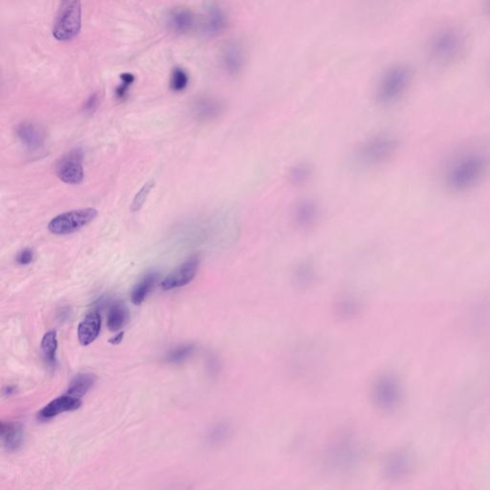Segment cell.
I'll use <instances>...</instances> for the list:
<instances>
[{
  "instance_id": "cell-31",
  "label": "cell",
  "mask_w": 490,
  "mask_h": 490,
  "mask_svg": "<svg viewBox=\"0 0 490 490\" xmlns=\"http://www.w3.org/2000/svg\"><path fill=\"white\" fill-rule=\"evenodd\" d=\"M154 187V180H149L148 182L145 183L143 187L140 189L139 192L135 195L134 201H132V212L139 211L140 209L143 206L145 201H146L147 197L151 193V189Z\"/></svg>"
},
{
  "instance_id": "cell-36",
  "label": "cell",
  "mask_w": 490,
  "mask_h": 490,
  "mask_svg": "<svg viewBox=\"0 0 490 490\" xmlns=\"http://www.w3.org/2000/svg\"><path fill=\"white\" fill-rule=\"evenodd\" d=\"M14 388L11 387V386H9V387H6L4 389V395H12V393H14Z\"/></svg>"
},
{
  "instance_id": "cell-1",
  "label": "cell",
  "mask_w": 490,
  "mask_h": 490,
  "mask_svg": "<svg viewBox=\"0 0 490 490\" xmlns=\"http://www.w3.org/2000/svg\"><path fill=\"white\" fill-rule=\"evenodd\" d=\"M490 173V151L484 148L463 151L449 162L444 182L451 190L463 192L480 184Z\"/></svg>"
},
{
  "instance_id": "cell-10",
  "label": "cell",
  "mask_w": 490,
  "mask_h": 490,
  "mask_svg": "<svg viewBox=\"0 0 490 490\" xmlns=\"http://www.w3.org/2000/svg\"><path fill=\"white\" fill-rule=\"evenodd\" d=\"M400 388L397 383L389 376H381L371 388V398L378 409L392 411L400 400Z\"/></svg>"
},
{
  "instance_id": "cell-29",
  "label": "cell",
  "mask_w": 490,
  "mask_h": 490,
  "mask_svg": "<svg viewBox=\"0 0 490 490\" xmlns=\"http://www.w3.org/2000/svg\"><path fill=\"white\" fill-rule=\"evenodd\" d=\"M337 311L342 317H352L359 311V303L352 297H345L338 303Z\"/></svg>"
},
{
  "instance_id": "cell-25",
  "label": "cell",
  "mask_w": 490,
  "mask_h": 490,
  "mask_svg": "<svg viewBox=\"0 0 490 490\" xmlns=\"http://www.w3.org/2000/svg\"><path fill=\"white\" fill-rule=\"evenodd\" d=\"M315 270L310 262H303L297 265L293 272V280L299 287L310 286L315 281Z\"/></svg>"
},
{
  "instance_id": "cell-19",
  "label": "cell",
  "mask_w": 490,
  "mask_h": 490,
  "mask_svg": "<svg viewBox=\"0 0 490 490\" xmlns=\"http://www.w3.org/2000/svg\"><path fill=\"white\" fill-rule=\"evenodd\" d=\"M245 62V51L241 45L231 42L224 47L222 51V64L224 69L230 73L235 74L240 71Z\"/></svg>"
},
{
  "instance_id": "cell-9",
  "label": "cell",
  "mask_w": 490,
  "mask_h": 490,
  "mask_svg": "<svg viewBox=\"0 0 490 490\" xmlns=\"http://www.w3.org/2000/svg\"><path fill=\"white\" fill-rule=\"evenodd\" d=\"M413 469V458L404 449L389 453L382 463L383 476L391 482H398L406 478Z\"/></svg>"
},
{
  "instance_id": "cell-4",
  "label": "cell",
  "mask_w": 490,
  "mask_h": 490,
  "mask_svg": "<svg viewBox=\"0 0 490 490\" xmlns=\"http://www.w3.org/2000/svg\"><path fill=\"white\" fill-rule=\"evenodd\" d=\"M414 72L409 64L397 62L388 66L376 84L375 97L381 105L397 103L411 86Z\"/></svg>"
},
{
  "instance_id": "cell-3",
  "label": "cell",
  "mask_w": 490,
  "mask_h": 490,
  "mask_svg": "<svg viewBox=\"0 0 490 490\" xmlns=\"http://www.w3.org/2000/svg\"><path fill=\"white\" fill-rule=\"evenodd\" d=\"M467 47V34L454 24L441 26L434 31L427 42V54L432 62L448 66L458 62Z\"/></svg>"
},
{
  "instance_id": "cell-15",
  "label": "cell",
  "mask_w": 490,
  "mask_h": 490,
  "mask_svg": "<svg viewBox=\"0 0 490 490\" xmlns=\"http://www.w3.org/2000/svg\"><path fill=\"white\" fill-rule=\"evenodd\" d=\"M319 216V206L313 199L301 200L293 212L294 221L302 229H308L315 225Z\"/></svg>"
},
{
  "instance_id": "cell-32",
  "label": "cell",
  "mask_w": 490,
  "mask_h": 490,
  "mask_svg": "<svg viewBox=\"0 0 490 490\" xmlns=\"http://www.w3.org/2000/svg\"><path fill=\"white\" fill-rule=\"evenodd\" d=\"M134 75L130 73L121 75V81H122V83L116 88L115 91L116 97H117V99L124 100V99L127 97V91H129L132 84H134Z\"/></svg>"
},
{
  "instance_id": "cell-21",
  "label": "cell",
  "mask_w": 490,
  "mask_h": 490,
  "mask_svg": "<svg viewBox=\"0 0 490 490\" xmlns=\"http://www.w3.org/2000/svg\"><path fill=\"white\" fill-rule=\"evenodd\" d=\"M221 103L217 99L204 96L194 103L195 115L200 120H211L221 113Z\"/></svg>"
},
{
  "instance_id": "cell-24",
  "label": "cell",
  "mask_w": 490,
  "mask_h": 490,
  "mask_svg": "<svg viewBox=\"0 0 490 490\" xmlns=\"http://www.w3.org/2000/svg\"><path fill=\"white\" fill-rule=\"evenodd\" d=\"M130 313L123 303H115L111 306L108 315V327L111 332H118L129 321Z\"/></svg>"
},
{
  "instance_id": "cell-14",
  "label": "cell",
  "mask_w": 490,
  "mask_h": 490,
  "mask_svg": "<svg viewBox=\"0 0 490 490\" xmlns=\"http://www.w3.org/2000/svg\"><path fill=\"white\" fill-rule=\"evenodd\" d=\"M0 436L3 448L8 452H14L23 445L25 432L23 426L19 422L2 421L0 426Z\"/></svg>"
},
{
  "instance_id": "cell-7",
  "label": "cell",
  "mask_w": 490,
  "mask_h": 490,
  "mask_svg": "<svg viewBox=\"0 0 490 490\" xmlns=\"http://www.w3.org/2000/svg\"><path fill=\"white\" fill-rule=\"evenodd\" d=\"M97 215V210L94 208L73 210L53 219L48 229L55 235H69L88 225Z\"/></svg>"
},
{
  "instance_id": "cell-33",
  "label": "cell",
  "mask_w": 490,
  "mask_h": 490,
  "mask_svg": "<svg viewBox=\"0 0 490 490\" xmlns=\"http://www.w3.org/2000/svg\"><path fill=\"white\" fill-rule=\"evenodd\" d=\"M33 257V250L30 249V248H25V249L21 251V252L19 253V254L18 255V258H16V262H18L19 265H29L31 262H32Z\"/></svg>"
},
{
  "instance_id": "cell-12",
  "label": "cell",
  "mask_w": 490,
  "mask_h": 490,
  "mask_svg": "<svg viewBox=\"0 0 490 490\" xmlns=\"http://www.w3.org/2000/svg\"><path fill=\"white\" fill-rule=\"evenodd\" d=\"M228 16L225 12L216 4H211L205 9L202 18V31L208 37H216L225 30Z\"/></svg>"
},
{
  "instance_id": "cell-27",
  "label": "cell",
  "mask_w": 490,
  "mask_h": 490,
  "mask_svg": "<svg viewBox=\"0 0 490 490\" xmlns=\"http://www.w3.org/2000/svg\"><path fill=\"white\" fill-rule=\"evenodd\" d=\"M188 84H189V75L187 72L180 67L173 69L170 81L171 90L175 93H181L187 88Z\"/></svg>"
},
{
  "instance_id": "cell-2",
  "label": "cell",
  "mask_w": 490,
  "mask_h": 490,
  "mask_svg": "<svg viewBox=\"0 0 490 490\" xmlns=\"http://www.w3.org/2000/svg\"><path fill=\"white\" fill-rule=\"evenodd\" d=\"M365 454V444L361 437L354 431H343L326 448L323 465L332 474H347L361 465Z\"/></svg>"
},
{
  "instance_id": "cell-16",
  "label": "cell",
  "mask_w": 490,
  "mask_h": 490,
  "mask_svg": "<svg viewBox=\"0 0 490 490\" xmlns=\"http://www.w3.org/2000/svg\"><path fill=\"white\" fill-rule=\"evenodd\" d=\"M169 27L176 34H186L192 30L195 25V16L193 12L184 7H177L171 10L168 16Z\"/></svg>"
},
{
  "instance_id": "cell-35",
  "label": "cell",
  "mask_w": 490,
  "mask_h": 490,
  "mask_svg": "<svg viewBox=\"0 0 490 490\" xmlns=\"http://www.w3.org/2000/svg\"><path fill=\"white\" fill-rule=\"evenodd\" d=\"M123 338H124V332L118 333L116 336L111 338V339L110 340V343L113 345L119 344V343L122 341Z\"/></svg>"
},
{
  "instance_id": "cell-22",
  "label": "cell",
  "mask_w": 490,
  "mask_h": 490,
  "mask_svg": "<svg viewBox=\"0 0 490 490\" xmlns=\"http://www.w3.org/2000/svg\"><path fill=\"white\" fill-rule=\"evenodd\" d=\"M95 381V376L91 373H79L70 382L66 393L81 400L93 387Z\"/></svg>"
},
{
  "instance_id": "cell-11",
  "label": "cell",
  "mask_w": 490,
  "mask_h": 490,
  "mask_svg": "<svg viewBox=\"0 0 490 490\" xmlns=\"http://www.w3.org/2000/svg\"><path fill=\"white\" fill-rule=\"evenodd\" d=\"M199 258L195 257V256L191 257L190 259L180 265L177 269L173 270L171 274H169L164 279L161 286H162L164 291H171V289L186 286V284H189L194 280L197 270H199Z\"/></svg>"
},
{
  "instance_id": "cell-23",
  "label": "cell",
  "mask_w": 490,
  "mask_h": 490,
  "mask_svg": "<svg viewBox=\"0 0 490 490\" xmlns=\"http://www.w3.org/2000/svg\"><path fill=\"white\" fill-rule=\"evenodd\" d=\"M158 273H149L134 286V291L132 292V301L134 305L139 306L143 303L145 299L153 289L154 284L158 282Z\"/></svg>"
},
{
  "instance_id": "cell-20",
  "label": "cell",
  "mask_w": 490,
  "mask_h": 490,
  "mask_svg": "<svg viewBox=\"0 0 490 490\" xmlns=\"http://www.w3.org/2000/svg\"><path fill=\"white\" fill-rule=\"evenodd\" d=\"M16 135L21 143L30 149H37L43 143L42 130L32 122H23L16 127Z\"/></svg>"
},
{
  "instance_id": "cell-6",
  "label": "cell",
  "mask_w": 490,
  "mask_h": 490,
  "mask_svg": "<svg viewBox=\"0 0 490 490\" xmlns=\"http://www.w3.org/2000/svg\"><path fill=\"white\" fill-rule=\"evenodd\" d=\"M82 28L81 2L62 1L53 26V36L60 42H69L76 38Z\"/></svg>"
},
{
  "instance_id": "cell-17",
  "label": "cell",
  "mask_w": 490,
  "mask_h": 490,
  "mask_svg": "<svg viewBox=\"0 0 490 490\" xmlns=\"http://www.w3.org/2000/svg\"><path fill=\"white\" fill-rule=\"evenodd\" d=\"M101 315L97 311H93L79 323L78 328L79 341L83 346H88L98 337L101 330Z\"/></svg>"
},
{
  "instance_id": "cell-28",
  "label": "cell",
  "mask_w": 490,
  "mask_h": 490,
  "mask_svg": "<svg viewBox=\"0 0 490 490\" xmlns=\"http://www.w3.org/2000/svg\"><path fill=\"white\" fill-rule=\"evenodd\" d=\"M194 352L195 346H193V345H183V346L171 350L168 356H167V361L173 364L181 363V362L189 358L194 354Z\"/></svg>"
},
{
  "instance_id": "cell-26",
  "label": "cell",
  "mask_w": 490,
  "mask_h": 490,
  "mask_svg": "<svg viewBox=\"0 0 490 490\" xmlns=\"http://www.w3.org/2000/svg\"><path fill=\"white\" fill-rule=\"evenodd\" d=\"M58 349L57 333L55 330H49L45 333L42 338V350L43 356L45 357L48 364L55 365L56 364V352Z\"/></svg>"
},
{
  "instance_id": "cell-13",
  "label": "cell",
  "mask_w": 490,
  "mask_h": 490,
  "mask_svg": "<svg viewBox=\"0 0 490 490\" xmlns=\"http://www.w3.org/2000/svg\"><path fill=\"white\" fill-rule=\"evenodd\" d=\"M81 406L82 400L65 393L62 397L55 398L51 402L48 403L47 406L40 410L38 417L40 421H50L62 413L75 411Z\"/></svg>"
},
{
  "instance_id": "cell-18",
  "label": "cell",
  "mask_w": 490,
  "mask_h": 490,
  "mask_svg": "<svg viewBox=\"0 0 490 490\" xmlns=\"http://www.w3.org/2000/svg\"><path fill=\"white\" fill-rule=\"evenodd\" d=\"M233 435V426L229 421H221L213 424L204 436L205 444L209 448H217L228 443Z\"/></svg>"
},
{
  "instance_id": "cell-34",
  "label": "cell",
  "mask_w": 490,
  "mask_h": 490,
  "mask_svg": "<svg viewBox=\"0 0 490 490\" xmlns=\"http://www.w3.org/2000/svg\"><path fill=\"white\" fill-rule=\"evenodd\" d=\"M99 103V95L97 93H94L86 101V106H84V110L88 111H93L94 108L97 107Z\"/></svg>"
},
{
  "instance_id": "cell-5",
  "label": "cell",
  "mask_w": 490,
  "mask_h": 490,
  "mask_svg": "<svg viewBox=\"0 0 490 490\" xmlns=\"http://www.w3.org/2000/svg\"><path fill=\"white\" fill-rule=\"evenodd\" d=\"M400 148V140L392 132H378L367 137L356 147L354 160L364 168L382 165L392 159Z\"/></svg>"
},
{
  "instance_id": "cell-30",
  "label": "cell",
  "mask_w": 490,
  "mask_h": 490,
  "mask_svg": "<svg viewBox=\"0 0 490 490\" xmlns=\"http://www.w3.org/2000/svg\"><path fill=\"white\" fill-rule=\"evenodd\" d=\"M311 175H313V168L310 164L299 163L291 169L289 175L294 183H304L310 180Z\"/></svg>"
},
{
  "instance_id": "cell-8",
  "label": "cell",
  "mask_w": 490,
  "mask_h": 490,
  "mask_svg": "<svg viewBox=\"0 0 490 490\" xmlns=\"http://www.w3.org/2000/svg\"><path fill=\"white\" fill-rule=\"evenodd\" d=\"M83 159L84 154L81 149H71L56 163V175L66 184H79L84 176Z\"/></svg>"
}]
</instances>
